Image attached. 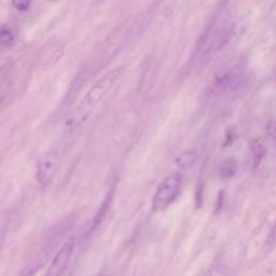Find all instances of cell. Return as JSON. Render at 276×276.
I'll use <instances>...</instances> for the list:
<instances>
[{
	"label": "cell",
	"mask_w": 276,
	"mask_h": 276,
	"mask_svg": "<svg viewBox=\"0 0 276 276\" xmlns=\"http://www.w3.org/2000/svg\"><path fill=\"white\" fill-rule=\"evenodd\" d=\"M124 70L123 66L115 67L105 73L99 80L93 84L67 116L65 125L69 133L76 132L86 123L94 113V110L96 109L98 104L102 102L110 90L114 88L116 81L123 75Z\"/></svg>",
	"instance_id": "6da1fadb"
},
{
	"label": "cell",
	"mask_w": 276,
	"mask_h": 276,
	"mask_svg": "<svg viewBox=\"0 0 276 276\" xmlns=\"http://www.w3.org/2000/svg\"><path fill=\"white\" fill-rule=\"evenodd\" d=\"M183 184L182 175L174 173L167 177L159 185L152 200V209L155 211H162L171 205L180 192Z\"/></svg>",
	"instance_id": "7a4b0ae2"
},
{
	"label": "cell",
	"mask_w": 276,
	"mask_h": 276,
	"mask_svg": "<svg viewBox=\"0 0 276 276\" xmlns=\"http://www.w3.org/2000/svg\"><path fill=\"white\" fill-rule=\"evenodd\" d=\"M241 68H232L218 77L210 87V95L213 96H232L244 88V75Z\"/></svg>",
	"instance_id": "3957f363"
},
{
	"label": "cell",
	"mask_w": 276,
	"mask_h": 276,
	"mask_svg": "<svg viewBox=\"0 0 276 276\" xmlns=\"http://www.w3.org/2000/svg\"><path fill=\"white\" fill-rule=\"evenodd\" d=\"M61 153L57 148H52L46 151L36 163V180L40 187H47L55 176L60 165Z\"/></svg>",
	"instance_id": "277c9868"
},
{
	"label": "cell",
	"mask_w": 276,
	"mask_h": 276,
	"mask_svg": "<svg viewBox=\"0 0 276 276\" xmlns=\"http://www.w3.org/2000/svg\"><path fill=\"white\" fill-rule=\"evenodd\" d=\"M76 247V238L69 237L53 257L45 276H62L68 267Z\"/></svg>",
	"instance_id": "5b68a950"
},
{
	"label": "cell",
	"mask_w": 276,
	"mask_h": 276,
	"mask_svg": "<svg viewBox=\"0 0 276 276\" xmlns=\"http://www.w3.org/2000/svg\"><path fill=\"white\" fill-rule=\"evenodd\" d=\"M15 35L8 26L0 27V52L6 51L14 46Z\"/></svg>",
	"instance_id": "8992f818"
},
{
	"label": "cell",
	"mask_w": 276,
	"mask_h": 276,
	"mask_svg": "<svg viewBox=\"0 0 276 276\" xmlns=\"http://www.w3.org/2000/svg\"><path fill=\"white\" fill-rule=\"evenodd\" d=\"M196 159H198V155H196V152L194 150H187L183 153H180L176 159V162L179 167L188 169L194 165Z\"/></svg>",
	"instance_id": "52a82bcc"
},
{
	"label": "cell",
	"mask_w": 276,
	"mask_h": 276,
	"mask_svg": "<svg viewBox=\"0 0 276 276\" xmlns=\"http://www.w3.org/2000/svg\"><path fill=\"white\" fill-rule=\"evenodd\" d=\"M237 171V164L234 159H227L221 163L219 172L222 179H231L235 176Z\"/></svg>",
	"instance_id": "ba28073f"
},
{
	"label": "cell",
	"mask_w": 276,
	"mask_h": 276,
	"mask_svg": "<svg viewBox=\"0 0 276 276\" xmlns=\"http://www.w3.org/2000/svg\"><path fill=\"white\" fill-rule=\"evenodd\" d=\"M31 0H12V7L19 12H26L30 8Z\"/></svg>",
	"instance_id": "9c48e42d"
},
{
	"label": "cell",
	"mask_w": 276,
	"mask_h": 276,
	"mask_svg": "<svg viewBox=\"0 0 276 276\" xmlns=\"http://www.w3.org/2000/svg\"><path fill=\"white\" fill-rule=\"evenodd\" d=\"M265 156V149L264 148L258 144L253 147V161H254V166H257L262 160V158Z\"/></svg>",
	"instance_id": "30bf717a"
},
{
	"label": "cell",
	"mask_w": 276,
	"mask_h": 276,
	"mask_svg": "<svg viewBox=\"0 0 276 276\" xmlns=\"http://www.w3.org/2000/svg\"><path fill=\"white\" fill-rule=\"evenodd\" d=\"M268 133L271 137V139H272L274 144L276 145V121L271 122V123L269 124Z\"/></svg>",
	"instance_id": "8fae6325"
},
{
	"label": "cell",
	"mask_w": 276,
	"mask_h": 276,
	"mask_svg": "<svg viewBox=\"0 0 276 276\" xmlns=\"http://www.w3.org/2000/svg\"><path fill=\"white\" fill-rule=\"evenodd\" d=\"M47 1H50V2H56V1H60V0H47Z\"/></svg>",
	"instance_id": "7c38bea8"
}]
</instances>
